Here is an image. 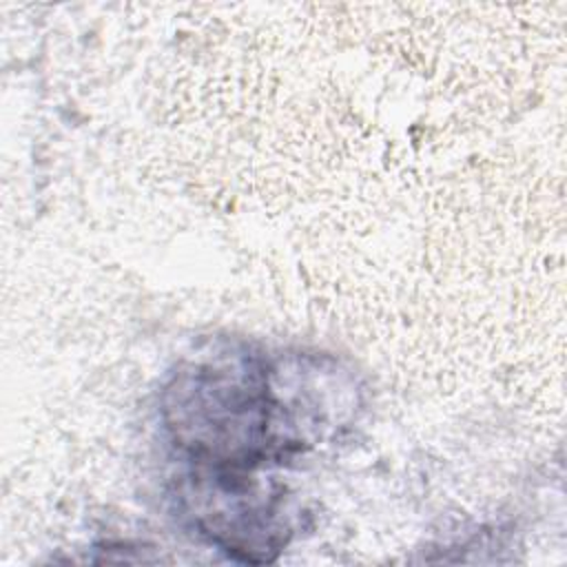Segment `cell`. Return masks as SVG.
Returning <instances> with one entry per match:
<instances>
[{"label":"cell","mask_w":567,"mask_h":567,"mask_svg":"<svg viewBox=\"0 0 567 567\" xmlns=\"http://www.w3.org/2000/svg\"><path fill=\"white\" fill-rule=\"evenodd\" d=\"M319 370L292 368L246 343L182 359L162 390V421L193 467L255 472L312 447L328 427Z\"/></svg>","instance_id":"1"},{"label":"cell","mask_w":567,"mask_h":567,"mask_svg":"<svg viewBox=\"0 0 567 567\" xmlns=\"http://www.w3.org/2000/svg\"><path fill=\"white\" fill-rule=\"evenodd\" d=\"M177 501L193 529L237 560L268 563L292 534L286 489L252 472L193 467Z\"/></svg>","instance_id":"2"}]
</instances>
